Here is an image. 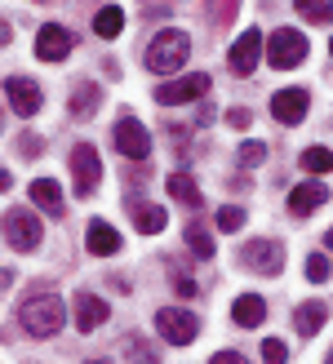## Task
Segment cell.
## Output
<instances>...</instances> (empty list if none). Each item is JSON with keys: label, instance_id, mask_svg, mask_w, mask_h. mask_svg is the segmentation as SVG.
<instances>
[{"label": "cell", "instance_id": "cell-26", "mask_svg": "<svg viewBox=\"0 0 333 364\" xmlns=\"http://www.w3.org/2000/svg\"><path fill=\"white\" fill-rule=\"evenodd\" d=\"M293 9H298L302 18H311V23H333V5H329V0H293Z\"/></svg>", "mask_w": 333, "mask_h": 364}, {"label": "cell", "instance_id": "cell-35", "mask_svg": "<svg viewBox=\"0 0 333 364\" xmlns=\"http://www.w3.org/2000/svg\"><path fill=\"white\" fill-rule=\"evenodd\" d=\"M178 294L191 298V294H196V280H191V276H178Z\"/></svg>", "mask_w": 333, "mask_h": 364}, {"label": "cell", "instance_id": "cell-40", "mask_svg": "<svg viewBox=\"0 0 333 364\" xmlns=\"http://www.w3.org/2000/svg\"><path fill=\"white\" fill-rule=\"evenodd\" d=\"M324 364H333V351H329V360H324Z\"/></svg>", "mask_w": 333, "mask_h": 364}, {"label": "cell", "instance_id": "cell-1", "mask_svg": "<svg viewBox=\"0 0 333 364\" xmlns=\"http://www.w3.org/2000/svg\"><path fill=\"white\" fill-rule=\"evenodd\" d=\"M187 53H191V36L187 31H160L152 45H147V71H156V76H169V71H178L182 63H187Z\"/></svg>", "mask_w": 333, "mask_h": 364}, {"label": "cell", "instance_id": "cell-30", "mask_svg": "<svg viewBox=\"0 0 333 364\" xmlns=\"http://www.w3.org/2000/svg\"><path fill=\"white\" fill-rule=\"evenodd\" d=\"M263 360H267V364H289V347H285L280 338H267V342H263Z\"/></svg>", "mask_w": 333, "mask_h": 364}, {"label": "cell", "instance_id": "cell-7", "mask_svg": "<svg viewBox=\"0 0 333 364\" xmlns=\"http://www.w3.org/2000/svg\"><path fill=\"white\" fill-rule=\"evenodd\" d=\"M71 178H76V196H94L98 191V182H102V156H98V147L80 142V147L71 151Z\"/></svg>", "mask_w": 333, "mask_h": 364}, {"label": "cell", "instance_id": "cell-20", "mask_svg": "<svg viewBox=\"0 0 333 364\" xmlns=\"http://www.w3.org/2000/svg\"><path fill=\"white\" fill-rule=\"evenodd\" d=\"M129 213H134V227L142 235H156V231H164V223H169V213L160 205H147V200H129Z\"/></svg>", "mask_w": 333, "mask_h": 364}, {"label": "cell", "instance_id": "cell-13", "mask_svg": "<svg viewBox=\"0 0 333 364\" xmlns=\"http://www.w3.org/2000/svg\"><path fill=\"white\" fill-rule=\"evenodd\" d=\"M5 94H9V107H14L18 116H36V112H41V85H36V80H27V76H9Z\"/></svg>", "mask_w": 333, "mask_h": 364}, {"label": "cell", "instance_id": "cell-2", "mask_svg": "<svg viewBox=\"0 0 333 364\" xmlns=\"http://www.w3.org/2000/svg\"><path fill=\"white\" fill-rule=\"evenodd\" d=\"M63 320H67V306H63V298H53V294H41V298L23 302V329L31 338H53L63 329Z\"/></svg>", "mask_w": 333, "mask_h": 364}, {"label": "cell", "instance_id": "cell-39", "mask_svg": "<svg viewBox=\"0 0 333 364\" xmlns=\"http://www.w3.org/2000/svg\"><path fill=\"white\" fill-rule=\"evenodd\" d=\"M89 364H107V360H89Z\"/></svg>", "mask_w": 333, "mask_h": 364}, {"label": "cell", "instance_id": "cell-31", "mask_svg": "<svg viewBox=\"0 0 333 364\" xmlns=\"http://www.w3.org/2000/svg\"><path fill=\"white\" fill-rule=\"evenodd\" d=\"M263 160H267V147H263V142H245V147H240V165H245V169L263 165Z\"/></svg>", "mask_w": 333, "mask_h": 364}, {"label": "cell", "instance_id": "cell-14", "mask_svg": "<svg viewBox=\"0 0 333 364\" xmlns=\"http://www.w3.org/2000/svg\"><path fill=\"white\" fill-rule=\"evenodd\" d=\"M324 200H329V187H324V182H302V187L289 191V213H293V218H307V213H316Z\"/></svg>", "mask_w": 333, "mask_h": 364}, {"label": "cell", "instance_id": "cell-5", "mask_svg": "<svg viewBox=\"0 0 333 364\" xmlns=\"http://www.w3.org/2000/svg\"><path fill=\"white\" fill-rule=\"evenodd\" d=\"M240 267H249L253 276H280V267H285L280 240H249L240 249Z\"/></svg>", "mask_w": 333, "mask_h": 364}, {"label": "cell", "instance_id": "cell-32", "mask_svg": "<svg viewBox=\"0 0 333 364\" xmlns=\"http://www.w3.org/2000/svg\"><path fill=\"white\" fill-rule=\"evenodd\" d=\"M227 124H231V129H249V124H253V112H249V107H231V112H227Z\"/></svg>", "mask_w": 333, "mask_h": 364}, {"label": "cell", "instance_id": "cell-37", "mask_svg": "<svg viewBox=\"0 0 333 364\" xmlns=\"http://www.w3.org/2000/svg\"><path fill=\"white\" fill-rule=\"evenodd\" d=\"M5 41H9V27H5V23H0V45H5Z\"/></svg>", "mask_w": 333, "mask_h": 364}, {"label": "cell", "instance_id": "cell-9", "mask_svg": "<svg viewBox=\"0 0 333 364\" xmlns=\"http://www.w3.org/2000/svg\"><path fill=\"white\" fill-rule=\"evenodd\" d=\"M71 49H76V36H71L63 23H45L36 31V58L41 63H63Z\"/></svg>", "mask_w": 333, "mask_h": 364}, {"label": "cell", "instance_id": "cell-19", "mask_svg": "<svg viewBox=\"0 0 333 364\" xmlns=\"http://www.w3.org/2000/svg\"><path fill=\"white\" fill-rule=\"evenodd\" d=\"M324 320H329V302H302L298 311H293V329L302 338H316L324 329Z\"/></svg>", "mask_w": 333, "mask_h": 364}, {"label": "cell", "instance_id": "cell-18", "mask_svg": "<svg viewBox=\"0 0 333 364\" xmlns=\"http://www.w3.org/2000/svg\"><path fill=\"white\" fill-rule=\"evenodd\" d=\"M231 320L240 324V329H258V324L267 320V302L258 298V294H240L236 306H231Z\"/></svg>", "mask_w": 333, "mask_h": 364}, {"label": "cell", "instance_id": "cell-22", "mask_svg": "<svg viewBox=\"0 0 333 364\" xmlns=\"http://www.w3.org/2000/svg\"><path fill=\"white\" fill-rule=\"evenodd\" d=\"M120 27H125V9H120V5H102V9L94 14V31L102 36V41H116Z\"/></svg>", "mask_w": 333, "mask_h": 364}, {"label": "cell", "instance_id": "cell-3", "mask_svg": "<svg viewBox=\"0 0 333 364\" xmlns=\"http://www.w3.org/2000/svg\"><path fill=\"white\" fill-rule=\"evenodd\" d=\"M302 58H307V36L293 27H275L267 41V63L275 71H293V67H302Z\"/></svg>", "mask_w": 333, "mask_h": 364}, {"label": "cell", "instance_id": "cell-29", "mask_svg": "<svg viewBox=\"0 0 333 364\" xmlns=\"http://www.w3.org/2000/svg\"><path fill=\"white\" fill-rule=\"evenodd\" d=\"M307 280L311 284H324L329 280V258H324V253H311V258H307Z\"/></svg>", "mask_w": 333, "mask_h": 364}, {"label": "cell", "instance_id": "cell-16", "mask_svg": "<svg viewBox=\"0 0 333 364\" xmlns=\"http://www.w3.org/2000/svg\"><path fill=\"white\" fill-rule=\"evenodd\" d=\"M27 196H31V205H41L45 213H53V218H63V187L58 182H49V178H36L31 187H27Z\"/></svg>", "mask_w": 333, "mask_h": 364}, {"label": "cell", "instance_id": "cell-12", "mask_svg": "<svg viewBox=\"0 0 333 364\" xmlns=\"http://www.w3.org/2000/svg\"><path fill=\"white\" fill-rule=\"evenodd\" d=\"M307 107H311V94L293 85V89H280V94L271 98V116L280 120V124H298L307 116Z\"/></svg>", "mask_w": 333, "mask_h": 364}, {"label": "cell", "instance_id": "cell-38", "mask_svg": "<svg viewBox=\"0 0 333 364\" xmlns=\"http://www.w3.org/2000/svg\"><path fill=\"white\" fill-rule=\"evenodd\" d=\"M324 240H329V245H333V231H329V235H324Z\"/></svg>", "mask_w": 333, "mask_h": 364}, {"label": "cell", "instance_id": "cell-11", "mask_svg": "<svg viewBox=\"0 0 333 364\" xmlns=\"http://www.w3.org/2000/svg\"><path fill=\"white\" fill-rule=\"evenodd\" d=\"M258 58H263V31L249 27V31H240V41L231 45V71L236 76H249L258 67Z\"/></svg>", "mask_w": 333, "mask_h": 364}, {"label": "cell", "instance_id": "cell-21", "mask_svg": "<svg viewBox=\"0 0 333 364\" xmlns=\"http://www.w3.org/2000/svg\"><path fill=\"white\" fill-rule=\"evenodd\" d=\"M102 107V89L98 85H76V94H71V116H94Z\"/></svg>", "mask_w": 333, "mask_h": 364}, {"label": "cell", "instance_id": "cell-28", "mask_svg": "<svg viewBox=\"0 0 333 364\" xmlns=\"http://www.w3.org/2000/svg\"><path fill=\"white\" fill-rule=\"evenodd\" d=\"M218 227L222 231H240V227H245V209H240V205H222L218 209Z\"/></svg>", "mask_w": 333, "mask_h": 364}, {"label": "cell", "instance_id": "cell-23", "mask_svg": "<svg viewBox=\"0 0 333 364\" xmlns=\"http://www.w3.org/2000/svg\"><path fill=\"white\" fill-rule=\"evenodd\" d=\"M169 196L178 200V205H187V209L200 205V187L191 182V173H169Z\"/></svg>", "mask_w": 333, "mask_h": 364}, {"label": "cell", "instance_id": "cell-6", "mask_svg": "<svg viewBox=\"0 0 333 364\" xmlns=\"http://www.w3.org/2000/svg\"><path fill=\"white\" fill-rule=\"evenodd\" d=\"M209 94V76L205 71H191V76H178V80H164L156 89V102L160 107H182V102H196Z\"/></svg>", "mask_w": 333, "mask_h": 364}, {"label": "cell", "instance_id": "cell-24", "mask_svg": "<svg viewBox=\"0 0 333 364\" xmlns=\"http://www.w3.org/2000/svg\"><path fill=\"white\" fill-rule=\"evenodd\" d=\"M187 245H191V253H196V258H213V249H218L205 223H187Z\"/></svg>", "mask_w": 333, "mask_h": 364}, {"label": "cell", "instance_id": "cell-33", "mask_svg": "<svg viewBox=\"0 0 333 364\" xmlns=\"http://www.w3.org/2000/svg\"><path fill=\"white\" fill-rule=\"evenodd\" d=\"M209 364H249V360L240 355V351H218V355H213Z\"/></svg>", "mask_w": 333, "mask_h": 364}, {"label": "cell", "instance_id": "cell-10", "mask_svg": "<svg viewBox=\"0 0 333 364\" xmlns=\"http://www.w3.org/2000/svg\"><path fill=\"white\" fill-rule=\"evenodd\" d=\"M116 147H120V156H129V160H147V156H152V134L142 129L138 116H120V120H116Z\"/></svg>", "mask_w": 333, "mask_h": 364}, {"label": "cell", "instance_id": "cell-17", "mask_svg": "<svg viewBox=\"0 0 333 364\" xmlns=\"http://www.w3.org/2000/svg\"><path fill=\"white\" fill-rule=\"evenodd\" d=\"M102 320H107V302L98 294H80L76 298V329L80 333H94Z\"/></svg>", "mask_w": 333, "mask_h": 364}, {"label": "cell", "instance_id": "cell-8", "mask_svg": "<svg viewBox=\"0 0 333 364\" xmlns=\"http://www.w3.org/2000/svg\"><path fill=\"white\" fill-rule=\"evenodd\" d=\"M5 240L18 249V253H31L41 245V218L31 209H9L5 213Z\"/></svg>", "mask_w": 333, "mask_h": 364}, {"label": "cell", "instance_id": "cell-4", "mask_svg": "<svg viewBox=\"0 0 333 364\" xmlns=\"http://www.w3.org/2000/svg\"><path fill=\"white\" fill-rule=\"evenodd\" d=\"M156 329H160V338L169 342V347H187V342H196V333H200V320L191 311H182V306H164V311H156Z\"/></svg>", "mask_w": 333, "mask_h": 364}, {"label": "cell", "instance_id": "cell-27", "mask_svg": "<svg viewBox=\"0 0 333 364\" xmlns=\"http://www.w3.org/2000/svg\"><path fill=\"white\" fill-rule=\"evenodd\" d=\"M125 355H129V364H156L160 355H156V347L147 338H129L125 342Z\"/></svg>", "mask_w": 333, "mask_h": 364}, {"label": "cell", "instance_id": "cell-34", "mask_svg": "<svg viewBox=\"0 0 333 364\" xmlns=\"http://www.w3.org/2000/svg\"><path fill=\"white\" fill-rule=\"evenodd\" d=\"M18 147H23V156H41V138H23Z\"/></svg>", "mask_w": 333, "mask_h": 364}, {"label": "cell", "instance_id": "cell-36", "mask_svg": "<svg viewBox=\"0 0 333 364\" xmlns=\"http://www.w3.org/2000/svg\"><path fill=\"white\" fill-rule=\"evenodd\" d=\"M9 182H14V178H9L5 169H0V191H9Z\"/></svg>", "mask_w": 333, "mask_h": 364}, {"label": "cell", "instance_id": "cell-41", "mask_svg": "<svg viewBox=\"0 0 333 364\" xmlns=\"http://www.w3.org/2000/svg\"><path fill=\"white\" fill-rule=\"evenodd\" d=\"M329 53H333V41H329Z\"/></svg>", "mask_w": 333, "mask_h": 364}, {"label": "cell", "instance_id": "cell-25", "mask_svg": "<svg viewBox=\"0 0 333 364\" xmlns=\"http://www.w3.org/2000/svg\"><path fill=\"white\" fill-rule=\"evenodd\" d=\"M302 169L316 173V178L329 173V169H333V151H329V147H307V151H302Z\"/></svg>", "mask_w": 333, "mask_h": 364}, {"label": "cell", "instance_id": "cell-15", "mask_svg": "<svg viewBox=\"0 0 333 364\" xmlns=\"http://www.w3.org/2000/svg\"><path fill=\"white\" fill-rule=\"evenodd\" d=\"M85 249L94 253V258H111V253H120V231L111 227V223H89Z\"/></svg>", "mask_w": 333, "mask_h": 364}]
</instances>
